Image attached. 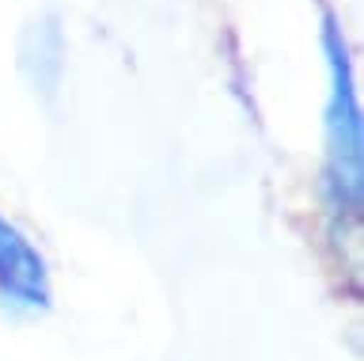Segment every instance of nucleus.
Here are the masks:
<instances>
[{
	"label": "nucleus",
	"instance_id": "1",
	"mask_svg": "<svg viewBox=\"0 0 364 361\" xmlns=\"http://www.w3.org/2000/svg\"><path fill=\"white\" fill-rule=\"evenodd\" d=\"M326 46V73H330V95H326V187L338 206L357 209L364 194V122H360V99L353 84L349 46L341 38V27L326 19L323 27Z\"/></svg>",
	"mask_w": 364,
	"mask_h": 361
},
{
	"label": "nucleus",
	"instance_id": "2",
	"mask_svg": "<svg viewBox=\"0 0 364 361\" xmlns=\"http://www.w3.org/2000/svg\"><path fill=\"white\" fill-rule=\"evenodd\" d=\"M0 297L19 308H50V270L27 236L0 217Z\"/></svg>",
	"mask_w": 364,
	"mask_h": 361
}]
</instances>
